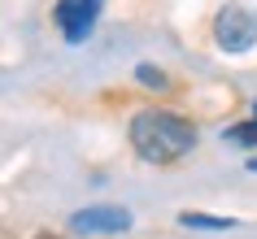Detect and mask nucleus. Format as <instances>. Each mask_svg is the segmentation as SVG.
I'll return each mask as SVG.
<instances>
[{
	"mask_svg": "<svg viewBox=\"0 0 257 239\" xmlns=\"http://www.w3.org/2000/svg\"><path fill=\"white\" fill-rule=\"evenodd\" d=\"M196 144V126L179 113H166V109H144L131 118V148H136L144 161L153 165H170L183 152H192Z\"/></svg>",
	"mask_w": 257,
	"mask_h": 239,
	"instance_id": "obj_1",
	"label": "nucleus"
},
{
	"mask_svg": "<svg viewBox=\"0 0 257 239\" xmlns=\"http://www.w3.org/2000/svg\"><path fill=\"white\" fill-rule=\"evenodd\" d=\"M214 40L227 53H248L257 44V14L248 5H222L214 18Z\"/></svg>",
	"mask_w": 257,
	"mask_h": 239,
	"instance_id": "obj_2",
	"label": "nucleus"
},
{
	"mask_svg": "<svg viewBox=\"0 0 257 239\" xmlns=\"http://www.w3.org/2000/svg\"><path fill=\"white\" fill-rule=\"evenodd\" d=\"M100 5H105V0H57L53 18H57V27H61V35H66L70 44H83L92 35L96 18H100Z\"/></svg>",
	"mask_w": 257,
	"mask_h": 239,
	"instance_id": "obj_3",
	"label": "nucleus"
},
{
	"mask_svg": "<svg viewBox=\"0 0 257 239\" xmlns=\"http://www.w3.org/2000/svg\"><path fill=\"white\" fill-rule=\"evenodd\" d=\"M126 226H131V213L118 209V204H92V209H79L70 217L74 235H118Z\"/></svg>",
	"mask_w": 257,
	"mask_h": 239,
	"instance_id": "obj_4",
	"label": "nucleus"
},
{
	"mask_svg": "<svg viewBox=\"0 0 257 239\" xmlns=\"http://www.w3.org/2000/svg\"><path fill=\"white\" fill-rule=\"evenodd\" d=\"M179 222L188 226V230H231L235 217H214V213H179Z\"/></svg>",
	"mask_w": 257,
	"mask_h": 239,
	"instance_id": "obj_5",
	"label": "nucleus"
},
{
	"mask_svg": "<svg viewBox=\"0 0 257 239\" xmlns=\"http://www.w3.org/2000/svg\"><path fill=\"white\" fill-rule=\"evenodd\" d=\"M136 79L144 83V87H153V92H166V87H170V79H166L157 66H140V70H136Z\"/></svg>",
	"mask_w": 257,
	"mask_h": 239,
	"instance_id": "obj_6",
	"label": "nucleus"
},
{
	"mask_svg": "<svg viewBox=\"0 0 257 239\" xmlns=\"http://www.w3.org/2000/svg\"><path fill=\"white\" fill-rule=\"evenodd\" d=\"M227 144L253 148V144H257V122H244V126H231V131H227Z\"/></svg>",
	"mask_w": 257,
	"mask_h": 239,
	"instance_id": "obj_7",
	"label": "nucleus"
},
{
	"mask_svg": "<svg viewBox=\"0 0 257 239\" xmlns=\"http://www.w3.org/2000/svg\"><path fill=\"white\" fill-rule=\"evenodd\" d=\"M248 170H253V174H257V157H253V161H248Z\"/></svg>",
	"mask_w": 257,
	"mask_h": 239,
	"instance_id": "obj_8",
	"label": "nucleus"
},
{
	"mask_svg": "<svg viewBox=\"0 0 257 239\" xmlns=\"http://www.w3.org/2000/svg\"><path fill=\"white\" fill-rule=\"evenodd\" d=\"M35 239H57V235H48V230H44V235H35Z\"/></svg>",
	"mask_w": 257,
	"mask_h": 239,
	"instance_id": "obj_9",
	"label": "nucleus"
}]
</instances>
